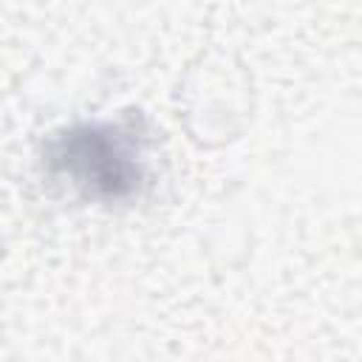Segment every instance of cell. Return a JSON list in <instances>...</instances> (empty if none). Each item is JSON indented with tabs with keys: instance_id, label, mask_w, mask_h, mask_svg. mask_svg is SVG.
I'll list each match as a JSON object with an SVG mask.
<instances>
[{
	"instance_id": "1",
	"label": "cell",
	"mask_w": 362,
	"mask_h": 362,
	"mask_svg": "<svg viewBox=\"0 0 362 362\" xmlns=\"http://www.w3.org/2000/svg\"><path fill=\"white\" fill-rule=\"evenodd\" d=\"M51 161L96 195H124L139 181V167L133 161L124 139L110 127H76L54 141Z\"/></svg>"
}]
</instances>
